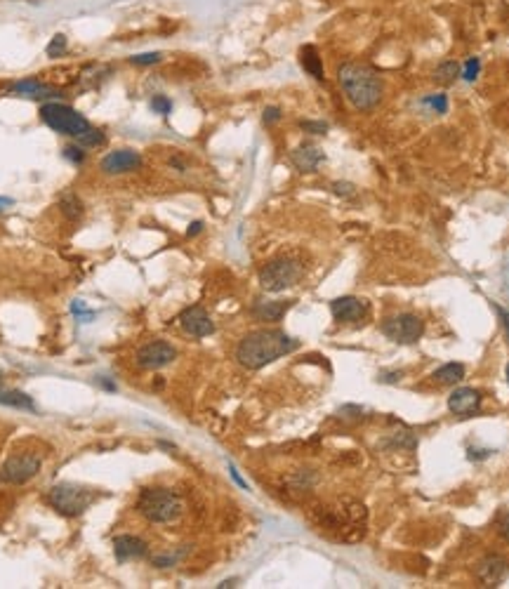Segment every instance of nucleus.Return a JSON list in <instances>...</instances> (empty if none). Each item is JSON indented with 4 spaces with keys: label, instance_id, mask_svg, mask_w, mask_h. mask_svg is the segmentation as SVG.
<instances>
[{
    "label": "nucleus",
    "instance_id": "27",
    "mask_svg": "<svg viewBox=\"0 0 509 589\" xmlns=\"http://www.w3.org/2000/svg\"><path fill=\"white\" fill-rule=\"evenodd\" d=\"M424 104H429L434 113H446V111H448V97H446V95H431V97L424 99Z\"/></svg>",
    "mask_w": 509,
    "mask_h": 589
},
{
    "label": "nucleus",
    "instance_id": "14",
    "mask_svg": "<svg viewBox=\"0 0 509 589\" xmlns=\"http://www.w3.org/2000/svg\"><path fill=\"white\" fill-rule=\"evenodd\" d=\"M481 406V394L474 386H458L448 396V410L458 417H469Z\"/></svg>",
    "mask_w": 509,
    "mask_h": 589
},
{
    "label": "nucleus",
    "instance_id": "26",
    "mask_svg": "<svg viewBox=\"0 0 509 589\" xmlns=\"http://www.w3.org/2000/svg\"><path fill=\"white\" fill-rule=\"evenodd\" d=\"M66 45H68V43H66V36L57 34V36L50 41L48 50H45V52H48V57H61V54L66 52Z\"/></svg>",
    "mask_w": 509,
    "mask_h": 589
},
{
    "label": "nucleus",
    "instance_id": "29",
    "mask_svg": "<svg viewBox=\"0 0 509 589\" xmlns=\"http://www.w3.org/2000/svg\"><path fill=\"white\" fill-rule=\"evenodd\" d=\"M151 108L160 116H168L170 111H173V102H170L165 95H156L151 99Z\"/></svg>",
    "mask_w": 509,
    "mask_h": 589
},
{
    "label": "nucleus",
    "instance_id": "5",
    "mask_svg": "<svg viewBox=\"0 0 509 589\" xmlns=\"http://www.w3.org/2000/svg\"><path fill=\"white\" fill-rule=\"evenodd\" d=\"M41 118H43L45 126L52 128L55 133L66 135V137H73V139H78V142L85 137V133H88V130L92 128L83 113H78L76 108L66 106V104H59V102L43 104Z\"/></svg>",
    "mask_w": 509,
    "mask_h": 589
},
{
    "label": "nucleus",
    "instance_id": "23",
    "mask_svg": "<svg viewBox=\"0 0 509 589\" xmlns=\"http://www.w3.org/2000/svg\"><path fill=\"white\" fill-rule=\"evenodd\" d=\"M59 208H61V212H64L66 220H71V222L81 220L83 212H85L83 200L76 196V193H64V196H61V200H59Z\"/></svg>",
    "mask_w": 509,
    "mask_h": 589
},
{
    "label": "nucleus",
    "instance_id": "32",
    "mask_svg": "<svg viewBox=\"0 0 509 589\" xmlns=\"http://www.w3.org/2000/svg\"><path fill=\"white\" fill-rule=\"evenodd\" d=\"M180 559H182V552L180 554H163V556H156V559H153V565H158V568H168V565H175Z\"/></svg>",
    "mask_w": 509,
    "mask_h": 589
},
{
    "label": "nucleus",
    "instance_id": "24",
    "mask_svg": "<svg viewBox=\"0 0 509 589\" xmlns=\"http://www.w3.org/2000/svg\"><path fill=\"white\" fill-rule=\"evenodd\" d=\"M481 71V61L479 57H469L465 61V66H462V78H465L467 83H474L476 81V76H479Z\"/></svg>",
    "mask_w": 509,
    "mask_h": 589
},
{
    "label": "nucleus",
    "instance_id": "8",
    "mask_svg": "<svg viewBox=\"0 0 509 589\" xmlns=\"http://www.w3.org/2000/svg\"><path fill=\"white\" fill-rule=\"evenodd\" d=\"M38 471H41V457L38 455H31V453H24V455H14L10 457L5 464H3V471H0V476L5 478L7 483H26L31 481Z\"/></svg>",
    "mask_w": 509,
    "mask_h": 589
},
{
    "label": "nucleus",
    "instance_id": "39",
    "mask_svg": "<svg viewBox=\"0 0 509 589\" xmlns=\"http://www.w3.org/2000/svg\"><path fill=\"white\" fill-rule=\"evenodd\" d=\"M170 165H175L177 170H184L187 168V163H182L180 158H170Z\"/></svg>",
    "mask_w": 509,
    "mask_h": 589
},
{
    "label": "nucleus",
    "instance_id": "3",
    "mask_svg": "<svg viewBox=\"0 0 509 589\" xmlns=\"http://www.w3.org/2000/svg\"><path fill=\"white\" fill-rule=\"evenodd\" d=\"M137 509L151 523H173L182 516L184 505L180 495L168 488H146L137 500Z\"/></svg>",
    "mask_w": 509,
    "mask_h": 589
},
{
    "label": "nucleus",
    "instance_id": "28",
    "mask_svg": "<svg viewBox=\"0 0 509 589\" xmlns=\"http://www.w3.org/2000/svg\"><path fill=\"white\" fill-rule=\"evenodd\" d=\"M299 128L309 135H326L328 133V123H323V121H302Z\"/></svg>",
    "mask_w": 509,
    "mask_h": 589
},
{
    "label": "nucleus",
    "instance_id": "21",
    "mask_svg": "<svg viewBox=\"0 0 509 589\" xmlns=\"http://www.w3.org/2000/svg\"><path fill=\"white\" fill-rule=\"evenodd\" d=\"M431 377H434V382L438 384H458L465 379V366H462V363H446V366L438 368Z\"/></svg>",
    "mask_w": 509,
    "mask_h": 589
},
{
    "label": "nucleus",
    "instance_id": "35",
    "mask_svg": "<svg viewBox=\"0 0 509 589\" xmlns=\"http://www.w3.org/2000/svg\"><path fill=\"white\" fill-rule=\"evenodd\" d=\"M401 379V373L399 370H394V373H380L377 375V382H382V384H394Z\"/></svg>",
    "mask_w": 509,
    "mask_h": 589
},
{
    "label": "nucleus",
    "instance_id": "25",
    "mask_svg": "<svg viewBox=\"0 0 509 589\" xmlns=\"http://www.w3.org/2000/svg\"><path fill=\"white\" fill-rule=\"evenodd\" d=\"M160 59H163V54H160V52H144V54H133V57H130V64H135V66H151V64H158Z\"/></svg>",
    "mask_w": 509,
    "mask_h": 589
},
{
    "label": "nucleus",
    "instance_id": "13",
    "mask_svg": "<svg viewBox=\"0 0 509 589\" xmlns=\"http://www.w3.org/2000/svg\"><path fill=\"white\" fill-rule=\"evenodd\" d=\"M142 165V156L133 149H115L111 153H106L99 163V168L104 170L106 175H125L133 173Z\"/></svg>",
    "mask_w": 509,
    "mask_h": 589
},
{
    "label": "nucleus",
    "instance_id": "10",
    "mask_svg": "<svg viewBox=\"0 0 509 589\" xmlns=\"http://www.w3.org/2000/svg\"><path fill=\"white\" fill-rule=\"evenodd\" d=\"M330 312H333V319L339 323H356L361 319H366L370 307L366 299L346 294V297H337L330 302Z\"/></svg>",
    "mask_w": 509,
    "mask_h": 589
},
{
    "label": "nucleus",
    "instance_id": "15",
    "mask_svg": "<svg viewBox=\"0 0 509 589\" xmlns=\"http://www.w3.org/2000/svg\"><path fill=\"white\" fill-rule=\"evenodd\" d=\"M290 158L299 173H316L321 163L326 160V153H323L316 144H302L290 153Z\"/></svg>",
    "mask_w": 509,
    "mask_h": 589
},
{
    "label": "nucleus",
    "instance_id": "41",
    "mask_svg": "<svg viewBox=\"0 0 509 589\" xmlns=\"http://www.w3.org/2000/svg\"><path fill=\"white\" fill-rule=\"evenodd\" d=\"M507 382H509V363H507Z\"/></svg>",
    "mask_w": 509,
    "mask_h": 589
},
{
    "label": "nucleus",
    "instance_id": "12",
    "mask_svg": "<svg viewBox=\"0 0 509 589\" xmlns=\"http://www.w3.org/2000/svg\"><path fill=\"white\" fill-rule=\"evenodd\" d=\"M507 575H509V563L505 556L500 554H488L476 563V578H479L481 585L485 587H498L500 583H505Z\"/></svg>",
    "mask_w": 509,
    "mask_h": 589
},
{
    "label": "nucleus",
    "instance_id": "9",
    "mask_svg": "<svg viewBox=\"0 0 509 589\" xmlns=\"http://www.w3.org/2000/svg\"><path fill=\"white\" fill-rule=\"evenodd\" d=\"M175 359H177V349L170 342H163V339H156V342L144 344L140 352H137V366L144 368V370L165 368Z\"/></svg>",
    "mask_w": 509,
    "mask_h": 589
},
{
    "label": "nucleus",
    "instance_id": "31",
    "mask_svg": "<svg viewBox=\"0 0 509 589\" xmlns=\"http://www.w3.org/2000/svg\"><path fill=\"white\" fill-rule=\"evenodd\" d=\"M64 158L76 163V165H81V163L85 160V151L81 149V146H66V149H64Z\"/></svg>",
    "mask_w": 509,
    "mask_h": 589
},
{
    "label": "nucleus",
    "instance_id": "34",
    "mask_svg": "<svg viewBox=\"0 0 509 589\" xmlns=\"http://www.w3.org/2000/svg\"><path fill=\"white\" fill-rule=\"evenodd\" d=\"M71 314H73V316H81V319H85V321H88V319H92V316H95V314L90 312L88 307L83 304L81 299H78V302H73V304H71Z\"/></svg>",
    "mask_w": 509,
    "mask_h": 589
},
{
    "label": "nucleus",
    "instance_id": "20",
    "mask_svg": "<svg viewBox=\"0 0 509 589\" xmlns=\"http://www.w3.org/2000/svg\"><path fill=\"white\" fill-rule=\"evenodd\" d=\"M0 406H10V408H19V410H34L36 413V403L34 399L24 391L17 389H3L0 386Z\"/></svg>",
    "mask_w": 509,
    "mask_h": 589
},
{
    "label": "nucleus",
    "instance_id": "16",
    "mask_svg": "<svg viewBox=\"0 0 509 589\" xmlns=\"http://www.w3.org/2000/svg\"><path fill=\"white\" fill-rule=\"evenodd\" d=\"M113 552L118 561H133V559H142L149 552L146 542L137 536H118L113 540Z\"/></svg>",
    "mask_w": 509,
    "mask_h": 589
},
{
    "label": "nucleus",
    "instance_id": "7",
    "mask_svg": "<svg viewBox=\"0 0 509 589\" xmlns=\"http://www.w3.org/2000/svg\"><path fill=\"white\" fill-rule=\"evenodd\" d=\"M382 335L389 337L396 344H415L424 332V321L418 314H396L384 319L380 325Z\"/></svg>",
    "mask_w": 509,
    "mask_h": 589
},
{
    "label": "nucleus",
    "instance_id": "40",
    "mask_svg": "<svg viewBox=\"0 0 509 589\" xmlns=\"http://www.w3.org/2000/svg\"><path fill=\"white\" fill-rule=\"evenodd\" d=\"M12 205V198H0V210H5V208Z\"/></svg>",
    "mask_w": 509,
    "mask_h": 589
},
{
    "label": "nucleus",
    "instance_id": "18",
    "mask_svg": "<svg viewBox=\"0 0 509 589\" xmlns=\"http://www.w3.org/2000/svg\"><path fill=\"white\" fill-rule=\"evenodd\" d=\"M290 307H292V302H290V299H285V302H254L252 314L257 316L259 321H269V323H274V321L283 319V314L288 312Z\"/></svg>",
    "mask_w": 509,
    "mask_h": 589
},
{
    "label": "nucleus",
    "instance_id": "19",
    "mask_svg": "<svg viewBox=\"0 0 509 589\" xmlns=\"http://www.w3.org/2000/svg\"><path fill=\"white\" fill-rule=\"evenodd\" d=\"M299 64L307 73L312 76L316 81H323L326 76H323V61L319 57V50L314 48V45H304L302 50H299Z\"/></svg>",
    "mask_w": 509,
    "mask_h": 589
},
{
    "label": "nucleus",
    "instance_id": "2",
    "mask_svg": "<svg viewBox=\"0 0 509 589\" xmlns=\"http://www.w3.org/2000/svg\"><path fill=\"white\" fill-rule=\"evenodd\" d=\"M337 81L344 97L349 99V104L356 108V111H373V108L382 102V95H384L382 78L366 64L346 61V64L337 68Z\"/></svg>",
    "mask_w": 509,
    "mask_h": 589
},
{
    "label": "nucleus",
    "instance_id": "22",
    "mask_svg": "<svg viewBox=\"0 0 509 589\" xmlns=\"http://www.w3.org/2000/svg\"><path fill=\"white\" fill-rule=\"evenodd\" d=\"M462 76V66L458 64V61H443V64H438L436 66V71H434V81L438 85H453L455 81H458Z\"/></svg>",
    "mask_w": 509,
    "mask_h": 589
},
{
    "label": "nucleus",
    "instance_id": "6",
    "mask_svg": "<svg viewBox=\"0 0 509 589\" xmlns=\"http://www.w3.org/2000/svg\"><path fill=\"white\" fill-rule=\"evenodd\" d=\"M50 502L59 514L81 516L92 502V491L78 483H57L50 491Z\"/></svg>",
    "mask_w": 509,
    "mask_h": 589
},
{
    "label": "nucleus",
    "instance_id": "30",
    "mask_svg": "<svg viewBox=\"0 0 509 589\" xmlns=\"http://www.w3.org/2000/svg\"><path fill=\"white\" fill-rule=\"evenodd\" d=\"M333 191L337 193V196H344V198L356 196V187H354L351 182H335L333 184Z\"/></svg>",
    "mask_w": 509,
    "mask_h": 589
},
{
    "label": "nucleus",
    "instance_id": "1",
    "mask_svg": "<svg viewBox=\"0 0 509 589\" xmlns=\"http://www.w3.org/2000/svg\"><path fill=\"white\" fill-rule=\"evenodd\" d=\"M299 347L295 337H290L288 332L279 328H264L254 330L250 335H245L236 347V359L243 368L248 370H259L269 366V363L283 359V356L292 354Z\"/></svg>",
    "mask_w": 509,
    "mask_h": 589
},
{
    "label": "nucleus",
    "instance_id": "11",
    "mask_svg": "<svg viewBox=\"0 0 509 589\" xmlns=\"http://www.w3.org/2000/svg\"><path fill=\"white\" fill-rule=\"evenodd\" d=\"M180 325H182V330L191 337H207V335H212L215 332V323L210 319V314H207L205 309L198 307V304L184 309V312L180 314Z\"/></svg>",
    "mask_w": 509,
    "mask_h": 589
},
{
    "label": "nucleus",
    "instance_id": "17",
    "mask_svg": "<svg viewBox=\"0 0 509 589\" xmlns=\"http://www.w3.org/2000/svg\"><path fill=\"white\" fill-rule=\"evenodd\" d=\"M10 95L17 97H29V99H52V97H61L57 90L48 88L41 81H19L10 88Z\"/></svg>",
    "mask_w": 509,
    "mask_h": 589
},
{
    "label": "nucleus",
    "instance_id": "38",
    "mask_svg": "<svg viewBox=\"0 0 509 589\" xmlns=\"http://www.w3.org/2000/svg\"><path fill=\"white\" fill-rule=\"evenodd\" d=\"M500 533H503V538H505V540H509V514L505 516V521L500 523Z\"/></svg>",
    "mask_w": 509,
    "mask_h": 589
},
{
    "label": "nucleus",
    "instance_id": "37",
    "mask_svg": "<svg viewBox=\"0 0 509 589\" xmlns=\"http://www.w3.org/2000/svg\"><path fill=\"white\" fill-rule=\"evenodd\" d=\"M495 312L500 314V319H503V325H505V330H507V335H509V314L505 312L503 307H495Z\"/></svg>",
    "mask_w": 509,
    "mask_h": 589
},
{
    "label": "nucleus",
    "instance_id": "4",
    "mask_svg": "<svg viewBox=\"0 0 509 589\" xmlns=\"http://www.w3.org/2000/svg\"><path fill=\"white\" fill-rule=\"evenodd\" d=\"M302 276H304L302 262L297 257H290V255H283V257L267 262V265L259 269V285L267 292H281L292 288Z\"/></svg>",
    "mask_w": 509,
    "mask_h": 589
},
{
    "label": "nucleus",
    "instance_id": "33",
    "mask_svg": "<svg viewBox=\"0 0 509 589\" xmlns=\"http://www.w3.org/2000/svg\"><path fill=\"white\" fill-rule=\"evenodd\" d=\"M262 121H264V126H274L276 121H281V108L276 106H267L264 113H262Z\"/></svg>",
    "mask_w": 509,
    "mask_h": 589
},
{
    "label": "nucleus",
    "instance_id": "36",
    "mask_svg": "<svg viewBox=\"0 0 509 589\" xmlns=\"http://www.w3.org/2000/svg\"><path fill=\"white\" fill-rule=\"evenodd\" d=\"M200 231H203V222H194V224H191V227H189L187 236H189V238H194V236H198V234H200Z\"/></svg>",
    "mask_w": 509,
    "mask_h": 589
}]
</instances>
